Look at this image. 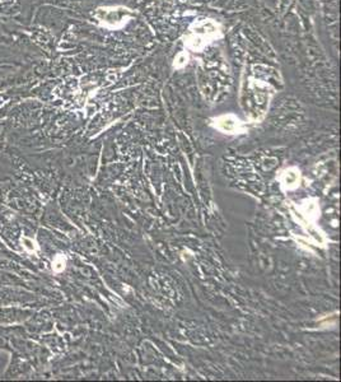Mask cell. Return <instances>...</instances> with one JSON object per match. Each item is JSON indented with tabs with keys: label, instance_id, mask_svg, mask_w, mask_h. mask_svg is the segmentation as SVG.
<instances>
[{
	"label": "cell",
	"instance_id": "cell-6",
	"mask_svg": "<svg viewBox=\"0 0 341 382\" xmlns=\"http://www.w3.org/2000/svg\"><path fill=\"white\" fill-rule=\"evenodd\" d=\"M187 60H188V54H187V52H186V51L179 52V54L176 56V59H174L173 66L176 69L183 68V66H185L186 64H187Z\"/></svg>",
	"mask_w": 341,
	"mask_h": 382
},
{
	"label": "cell",
	"instance_id": "cell-3",
	"mask_svg": "<svg viewBox=\"0 0 341 382\" xmlns=\"http://www.w3.org/2000/svg\"><path fill=\"white\" fill-rule=\"evenodd\" d=\"M270 87L265 84V83L259 82V80L251 79L250 83L247 86V91L245 92L246 94V103L247 106L252 110H255V106H257L256 109V117L259 116L260 114L264 115L265 110L267 109L269 106V101H270Z\"/></svg>",
	"mask_w": 341,
	"mask_h": 382
},
{
	"label": "cell",
	"instance_id": "cell-4",
	"mask_svg": "<svg viewBox=\"0 0 341 382\" xmlns=\"http://www.w3.org/2000/svg\"><path fill=\"white\" fill-rule=\"evenodd\" d=\"M215 126L223 133L234 134L241 130V121L234 115H222L215 119Z\"/></svg>",
	"mask_w": 341,
	"mask_h": 382
},
{
	"label": "cell",
	"instance_id": "cell-5",
	"mask_svg": "<svg viewBox=\"0 0 341 382\" xmlns=\"http://www.w3.org/2000/svg\"><path fill=\"white\" fill-rule=\"evenodd\" d=\"M299 183V172L296 169H290L283 174V184L288 189H293Z\"/></svg>",
	"mask_w": 341,
	"mask_h": 382
},
{
	"label": "cell",
	"instance_id": "cell-2",
	"mask_svg": "<svg viewBox=\"0 0 341 382\" xmlns=\"http://www.w3.org/2000/svg\"><path fill=\"white\" fill-rule=\"evenodd\" d=\"M94 17L102 27L107 29H120L125 27L134 17V11L123 5L101 6L96 10Z\"/></svg>",
	"mask_w": 341,
	"mask_h": 382
},
{
	"label": "cell",
	"instance_id": "cell-1",
	"mask_svg": "<svg viewBox=\"0 0 341 382\" xmlns=\"http://www.w3.org/2000/svg\"><path fill=\"white\" fill-rule=\"evenodd\" d=\"M220 36L222 29L215 20L201 19L191 24L183 42L187 50L199 52Z\"/></svg>",
	"mask_w": 341,
	"mask_h": 382
}]
</instances>
